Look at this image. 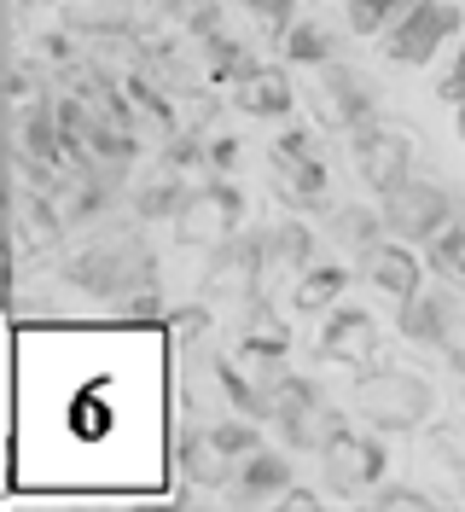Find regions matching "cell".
I'll return each instance as SVG.
<instances>
[{
	"label": "cell",
	"mask_w": 465,
	"mask_h": 512,
	"mask_svg": "<svg viewBox=\"0 0 465 512\" xmlns=\"http://www.w3.org/2000/svg\"><path fill=\"white\" fill-rule=\"evenodd\" d=\"M140 402L117 396V367H105L99 379H70L59 390V448H76L88 460H111L117 448L140 431Z\"/></svg>",
	"instance_id": "cell-1"
},
{
	"label": "cell",
	"mask_w": 465,
	"mask_h": 512,
	"mask_svg": "<svg viewBox=\"0 0 465 512\" xmlns=\"http://www.w3.org/2000/svg\"><path fill=\"white\" fill-rule=\"evenodd\" d=\"M431 408H436V390L407 367H378L372 361L355 379V414L372 431H413V425L431 419Z\"/></svg>",
	"instance_id": "cell-2"
},
{
	"label": "cell",
	"mask_w": 465,
	"mask_h": 512,
	"mask_svg": "<svg viewBox=\"0 0 465 512\" xmlns=\"http://www.w3.org/2000/svg\"><path fill=\"white\" fill-rule=\"evenodd\" d=\"M460 35H465V12L454 0H413L402 18H390L378 30V53L390 64H402V70H425Z\"/></svg>",
	"instance_id": "cell-3"
},
{
	"label": "cell",
	"mask_w": 465,
	"mask_h": 512,
	"mask_svg": "<svg viewBox=\"0 0 465 512\" xmlns=\"http://www.w3.org/2000/svg\"><path fill=\"white\" fill-rule=\"evenodd\" d=\"M378 210H384V227L407 239V245H425L442 222H454L460 216V204H454V192L442 187V181H425V175H407L396 187L378 198Z\"/></svg>",
	"instance_id": "cell-4"
},
{
	"label": "cell",
	"mask_w": 465,
	"mask_h": 512,
	"mask_svg": "<svg viewBox=\"0 0 465 512\" xmlns=\"http://www.w3.org/2000/svg\"><path fill=\"white\" fill-rule=\"evenodd\" d=\"M320 460H326V483H332V495L338 501H361V495H372L378 483H384V472H390V454H384V443L367 431H355V425H343L332 443L320 448Z\"/></svg>",
	"instance_id": "cell-5"
},
{
	"label": "cell",
	"mask_w": 465,
	"mask_h": 512,
	"mask_svg": "<svg viewBox=\"0 0 465 512\" xmlns=\"http://www.w3.org/2000/svg\"><path fill=\"white\" fill-rule=\"evenodd\" d=\"M274 419H279V431H285V448H314V454L343 431V414L320 396V384L291 379V373L274 390Z\"/></svg>",
	"instance_id": "cell-6"
},
{
	"label": "cell",
	"mask_w": 465,
	"mask_h": 512,
	"mask_svg": "<svg viewBox=\"0 0 465 512\" xmlns=\"http://www.w3.org/2000/svg\"><path fill=\"white\" fill-rule=\"evenodd\" d=\"M70 286L93 291V297H105V303H117L128 286H140V280H152V251H140V245H128V239H111V245H93V251L70 256Z\"/></svg>",
	"instance_id": "cell-7"
},
{
	"label": "cell",
	"mask_w": 465,
	"mask_h": 512,
	"mask_svg": "<svg viewBox=\"0 0 465 512\" xmlns=\"http://www.w3.org/2000/svg\"><path fill=\"white\" fill-rule=\"evenodd\" d=\"M349 146H355V163H361V181L378 198L396 187V181L413 175V140L396 134V128H384V123H372V117L349 128Z\"/></svg>",
	"instance_id": "cell-8"
},
{
	"label": "cell",
	"mask_w": 465,
	"mask_h": 512,
	"mask_svg": "<svg viewBox=\"0 0 465 512\" xmlns=\"http://www.w3.org/2000/svg\"><path fill=\"white\" fill-rule=\"evenodd\" d=\"M361 274H367V286L378 291V297L407 303L413 291L425 286V274H431V268H425L419 245H407V239H396V233H384V239L361 256Z\"/></svg>",
	"instance_id": "cell-9"
},
{
	"label": "cell",
	"mask_w": 465,
	"mask_h": 512,
	"mask_svg": "<svg viewBox=\"0 0 465 512\" xmlns=\"http://www.w3.org/2000/svg\"><path fill=\"white\" fill-rule=\"evenodd\" d=\"M320 355L338 361V367L367 373L372 361H378V320H372L367 309H343V303H332L326 320H320Z\"/></svg>",
	"instance_id": "cell-10"
},
{
	"label": "cell",
	"mask_w": 465,
	"mask_h": 512,
	"mask_svg": "<svg viewBox=\"0 0 465 512\" xmlns=\"http://www.w3.org/2000/svg\"><path fill=\"white\" fill-rule=\"evenodd\" d=\"M256 239H262V303H268L285 280H297L314 262V233H309V222H274V227H262Z\"/></svg>",
	"instance_id": "cell-11"
},
{
	"label": "cell",
	"mask_w": 465,
	"mask_h": 512,
	"mask_svg": "<svg viewBox=\"0 0 465 512\" xmlns=\"http://www.w3.org/2000/svg\"><path fill=\"white\" fill-rule=\"evenodd\" d=\"M233 227H239V198H233V187L210 181V187H198L192 198H186L181 245H227Z\"/></svg>",
	"instance_id": "cell-12"
},
{
	"label": "cell",
	"mask_w": 465,
	"mask_h": 512,
	"mask_svg": "<svg viewBox=\"0 0 465 512\" xmlns=\"http://www.w3.org/2000/svg\"><path fill=\"white\" fill-rule=\"evenodd\" d=\"M396 326H402L407 344H425V350H448L454 344V303L448 291L419 286L407 303H396Z\"/></svg>",
	"instance_id": "cell-13"
},
{
	"label": "cell",
	"mask_w": 465,
	"mask_h": 512,
	"mask_svg": "<svg viewBox=\"0 0 465 512\" xmlns=\"http://www.w3.org/2000/svg\"><path fill=\"white\" fill-rule=\"evenodd\" d=\"M291 483H297V478H291V460H285L279 448H250L245 460L233 466L227 495H233V501H245V507H256V501H279Z\"/></svg>",
	"instance_id": "cell-14"
},
{
	"label": "cell",
	"mask_w": 465,
	"mask_h": 512,
	"mask_svg": "<svg viewBox=\"0 0 465 512\" xmlns=\"http://www.w3.org/2000/svg\"><path fill=\"white\" fill-rule=\"evenodd\" d=\"M320 105L332 111L338 128H355L378 111V94L367 88L361 70H349V64H320Z\"/></svg>",
	"instance_id": "cell-15"
},
{
	"label": "cell",
	"mask_w": 465,
	"mask_h": 512,
	"mask_svg": "<svg viewBox=\"0 0 465 512\" xmlns=\"http://www.w3.org/2000/svg\"><path fill=\"white\" fill-rule=\"evenodd\" d=\"M343 291H349V268H343V262H309V268L291 280V309H297V315H326Z\"/></svg>",
	"instance_id": "cell-16"
},
{
	"label": "cell",
	"mask_w": 465,
	"mask_h": 512,
	"mask_svg": "<svg viewBox=\"0 0 465 512\" xmlns=\"http://www.w3.org/2000/svg\"><path fill=\"white\" fill-rule=\"evenodd\" d=\"M239 117H291V82L279 70H245L233 88Z\"/></svg>",
	"instance_id": "cell-17"
},
{
	"label": "cell",
	"mask_w": 465,
	"mask_h": 512,
	"mask_svg": "<svg viewBox=\"0 0 465 512\" xmlns=\"http://www.w3.org/2000/svg\"><path fill=\"white\" fill-rule=\"evenodd\" d=\"M384 233H390V227H384V210H372V204H338V210H332V239H338L343 251L367 256Z\"/></svg>",
	"instance_id": "cell-18"
},
{
	"label": "cell",
	"mask_w": 465,
	"mask_h": 512,
	"mask_svg": "<svg viewBox=\"0 0 465 512\" xmlns=\"http://www.w3.org/2000/svg\"><path fill=\"white\" fill-rule=\"evenodd\" d=\"M279 53H285V64H332V35L320 30L314 18H297L291 30L279 35Z\"/></svg>",
	"instance_id": "cell-19"
},
{
	"label": "cell",
	"mask_w": 465,
	"mask_h": 512,
	"mask_svg": "<svg viewBox=\"0 0 465 512\" xmlns=\"http://www.w3.org/2000/svg\"><path fill=\"white\" fill-rule=\"evenodd\" d=\"M419 251H425V268L448 280V274H454V268L465 262V216H454V222H442V227L431 233V239L419 245Z\"/></svg>",
	"instance_id": "cell-20"
},
{
	"label": "cell",
	"mask_w": 465,
	"mask_h": 512,
	"mask_svg": "<svg viewBox=\"0 0 465 512\" xmlns=\"http://www.w3.org/2000/svg\"><path fill=\"white\" fill-rule=\"evenodd\" d=\"M413 0H343V24L355 35H367V41H378V30L390 24V18H402Z\"/></svg>",
	"instance_id": "cell-21"
},
{
	"label": "cell",
	"mask_w": 465,
	"mask_h": 512,
	"mask_svg": "<svg viewBox=\"0 0 465 512\" xmlns=\"http://www.w3.org/2000/svg\"><path fill=\"white\" fill-rule=\"evenodd\" d=\"M285 350H291V326H245L239 332V355H250V361H285Z\"/></svg>",
	"instance_id": "cell-22"
},
{
	"label": "cell",
	"mask_w": 465,
	"mask_h": 512,
	"mask_svg": "<svg viewBox=\"0 0 465 512\" xmlns=\"http://www.w3.org/2000/svg\"><path fill=\"white\" fill-rule=\"evenodd\" d=\"M204 437H210L227 460H245L250 448H262V431H256V425H245V419H216Z\"/></svg>",
	"instance_id": "cell-23"
},
{
	"label": "cell",
	"mask_w": 465,
	"mask_h": 512,
	"mask_svg": "<svg viewBox=\"0 0 465 512\" xmlns=\"http://www.w3.org/2000/svg\"><path fill=\"white\" fill-rule=\"evenodd\" d=\"M245 12L262 24L268 35H285L297 24V0H245Z\"/></svg>",
	"instance_id": "cell-24"
},
{
	"label": "cell",
	"mask_w": 465,
	"mask_h": 512,
	"mask_svg": "<svg viewBox=\"0 0 465 512\" xmlns=\"http://www.w3.org/2000/svg\"><path fill=\"white\" fill-rule=\"evenodd\" d=\"M436 99H442V105H454V111L465 105V35L454 41V59H448L442 82H436Z\"/></svg>",
	"instance_id": "cell-25"
},
{
	"label": "cell",
	"mask_w": 465,
	"mask_h": 512,
	"mask_svg": "<svg viewBox=\"0 0 465 512\" xmlns=\"http://www.w3.org/2000/svg\"><path fill=\"white\" fill-rule=\"evenodd\" d=\"M372 507H431V489H413V483H378V489H372Z\"/></svg>",
	"instance_id": "cell-26"
},
{
	"label": "cell",
	"mask_w": 465,
	"mask_h": 512,
	"mask_svg": "<svg viewBox=\"0 0 465 512\" xmlns=\"http://www.w3.org/2000/svg\"><path fill=\"white\" fill-rule=\"evenodd\" d=\"M274 158L279 163H309V158H320V152H314V134H309V128H285V134L274 140Z\"/></svg>",
	"instance_id": "cell-27"
},
{
	"label": "cell",
	"mask_w": 465,
	"mask_h": 512,
	"mask_svg": "<svg viewBox=\"0 0 465 512\" xmlns=\"http://www.w3.org/2000/svg\"><path fill=\"white\" fill-rule=\"evenodd\" d=\"M279 501H285V507H320V495H314V489H303V483H291Z\"/></svg>",
	"instance_id": "cell-28"
},
{
	"label": "cell",
	"mask_w": 465,
	"mask_h": 512,
	"mask_svg": "<svg viewBox=\"0 0 465 512\" xmlns=\"http://www.w3.org/2000/svg\"><path fill=\"white\" fill-rule=\"evenodd\" d=\"M442 355L454 361V379H460V402H465V350H460V344H448V350H442Z\"/></svg>",
	"instance_id": "cell-29"
},
{
	"label": "cell",
	"mask_w": 465,
	"mask_h": 512,
	"mask_svg": "<svg viewBox=\"0 0 465 512\" xmlns=\"http://www.w3.org/2000/svg\"><path fill=\"white\" fill-rule=\"evenodd\" d=\"M448 286H454V291H460V297H465V262H460V268H454V274H448Z\"/></svg>",
	"instance_id": "cell-30"
},
{
	"label": "cell",
	"mask_w": 465,
	"mask_h": 512,
	"mask_svg": "<svg viewBox=\"0 0 465 512\" xmlns=\"http://www.w3.org/2000/svg\"><path fill=\"white\" fill-rule=\"evenodd\" d=\"M454 134H460V140H465V105H460V111H454Z\"/></svg>",
	"instance_id": "cell-31"
}]
</instances>
